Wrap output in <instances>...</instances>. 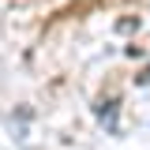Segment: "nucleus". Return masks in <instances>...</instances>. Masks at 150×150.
Wrapping results in <instances>:
<instances>
[{
    "label": "nucleus",
    "instance_id": "obj_1",
    "mask_svg": "<svg viewBox=\"0 0 150 150\" xmlns=\"http://www.w3.org/2000/svg\"><path fill=\"white\" fill-rule=\"evenodd\" d=\"M94 112H98V120H105L109 128L116 124V120H112V116H116V101H112V98H109V101H98V105H94Z\"/></svg>",
    "mask_w": 150,
    "mask_h": 150
}]
</instances>
